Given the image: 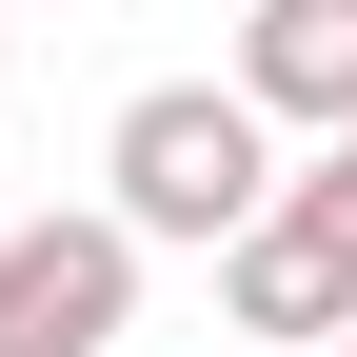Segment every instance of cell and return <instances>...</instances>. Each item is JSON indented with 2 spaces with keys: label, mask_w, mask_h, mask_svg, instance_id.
<instances>
[{
  "label": "cell",
  "mask_w": 357,
  "mask_h": 357,
  "mask_svg": "<svg viewBox=\"0 0 357 357\" xmlns=\"http://www.w3.org/2000/svg\"><path fill=\"white\" fill-rule=\"evenodd\" d=\"M298 199H337V218H357V119H337V159H318V178H298Z\"/></svg>",
  "instance_id": "cell-5"
},
{
  "label": "cell",
  "mask_w": 357,
  "mask_h": 357,
  "mask_svg": "<svg viewBox=\"0 0 357 357\" xmlns=\"http://www.w3.org/2000/svg\"><path fill=\"white\" fill-rule=\"evenodd\" d=\"M218 298H238V337H337V318H357V218L278 178V199L218 238Z\"/></svg>",
  "instance_id": "cell-3"
},
{
  "label": "cell",
  "mask_w": 357,
  "mask_h": 357,
  "mask_svg": "<svg viewBox=\"0 0 357 357\" xmlns=\"http://www.w3.org/2000/svg\"><path fill=\"white\" fill-rule=\"evenodd\" d=\"M100 178H119V218H139V238H238L258 199H278V119L238 100V79H139V100H119V139H100Z\"/></svg>",
  "instance_id": "cell-1"
},
{
  "label": "cell",
  "mask_w": 357,
  "mask_h": 357,
  "mask_svg": "<svg viewBox=\"0 0 357 357\" xmlns=\"http://www.w3.org/2000/svg\"><path fill=\"white\" fill-rule=\"evenodd\" d=\"M139 337V218H20L0 238V357H119Z\"/></svg>",
  "instance_id": "cell-2"
},
{
  "label": "cell",
  "mask_w": 357,
  "mask_h": 357,
  "mask_svg": "<svg viewBox=\"0 0 357 357\" xmlns=\"http://www.w3.org/2000/svg\"><path fill=\"white\" fill-rule=\"evenodd\" d=\"M318 357H357V318H337V337H318Z\"/></svg>",
  "instance_id": "cell-6"
},
{
  "label": "cell",
  "mask_w": 357,
  "mask_h": 357,
  "mask_svg": "<svg viewBox=\"0 0 357 357\" xmlns=\"http://www.w3.org/2000/svg\"><path fill=\"white\" fill-rule=\"evenodd\" d=\"M238 100L337 139V119H357V0H258V20H238Z\"/></svg>",
  "instance_id": "cell-4"
}]
</instances>
